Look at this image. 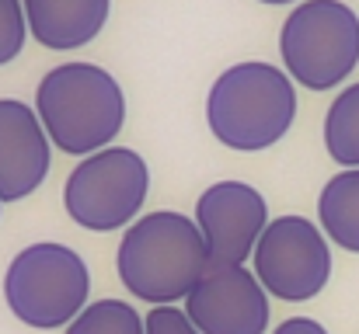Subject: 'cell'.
Wrapping results in <instances>:
<instances>
[{"label": "cell", "instance_id": "obj_18", "mask_svg": "<svg viewBox=\"0 0 359 334\" xmlns=\"http://www.w3.org/2000/svg\"><path fill=\"white\" fill-rule=\"evenodd\" d=\"M262 4H293V0H262Z\"/></svg>", "mask_w": 359, "mask_h": 334}, {"label": "cell", "instance_id": "obj_9", "mask_svg": "<svg viewBox=\"0 0 359 334\" xmlns=\"http://www.w3.org/2000/svg\"><path fill=\"white\" fill-rule=\"evenodd\" d=\"M196 223L206 237L213 265H244L272 220L258 188L244 181H217L199 195Z\"/></svg>", "mask_w": 359, "mask_h": 334}, {"label": "cell", "instance_id": "obj_13", "mask_svg": "<svg viewBox=\"0 0 359 334\" xmlns=\"http://www.w3.org/2000/svg\"><path fill=\"white\" fill-rule=\"evenodd\" d=\"M325 146L335 164L359 167V84L346 88L325 115Z\"/></svg>", "mask_w": 359, "mask_h": 334}, {"label": "cell", "instance_id": "obj_8", "mask_svg": "<svg viewBox=\"0 0 359 334\" xmlns=\"http://www.w3.org/2000/svg\"><path fill=\"white\" fill-rule=\"evenodd\" d=\"M189 321L203 334H265L269 293L244 265H213L185 300Z\"/></svg>", "mask_w": 359, "mask_h": 334}, {"label": "cell", "instance_id": "obj_10", "mask_svg": "<svg viewBox=\"0 0 359 334\" xmlns=\"http://www.w3.org/2000/svg\"><path fill=\"white\" fill-rule=\"evenodd\" d=\"M49 174V132L25 102L0 98V202H21Z\"/></svg>", "mask_w": 359, "mask_h": 334}, {"label": "cell", "instance_id": "obj_4", "mask_svg": "<svg viewBox=\"0 0 359 334\" xmlns=\"http://www.w3.org/2000/svg\"><path fill=\"white\" fill-rule=\"evenodd\" d=\"M91 275L77 251L67 244H32L14 254V261L4 272V300L7 310L35 328V331H56L81 317L88 307Z\"/></svg>", "mask_w": 359, "mask_h": 334}, {"label": "cell", "instance_id": "obj_2", "mask_svg": "<svg viewBox=\"0 0 359 334\" xmlns=\"http://www.w3.org/2000/svg\"><path fill=\"white\" fill-rule=\"evenodd\" d=\"M35 111L63 153L91 157L119 136L126 98L109 70L95 63H63L42 77Z\"/></svg>", "mask_w": 359, "mask_h": 334}, {"label": "cell", "instance_id": "obj_14", "mask_svg": "<svg viewBox=\"0 0 359 334\" xmlns=\"http://www.w3.org/2000/svg\"><path fill=\"white\" fill-rule=\"evenodd\" d=\"M63 334H147V321L122 300H98L88 303Z\"/></svg>", "mask_w": 359, "mask_h": 334}, {"label": "cell", "instance_id": "obj_7", "mask_svg": "<svg viewBox=\"0 0 359 334\" xmlns=\"http://www.w3.org/2000/svg\"><path fill=\"white\" fill-rule=\"evenodd\" d=\"M251 272L269 296L286 303H307L332 279V251L325 233L311 220L279 216L265 226L251 254Z\"/></svg>", "mask_w": 359, "mask_h": 334}, {"label": "cell", "instance_id": "obj_5", "mask_svg": "<svg viewBox=\"0 0 359 334\" xmlns=\"http://www.w3.org/2000/svg\"><path fill=\"white\" fill-rule=\"evenodd\" d=\"M286 74L311 88L332 91L359 63V18L342 0H304L279 28Z\"/></svg>", "mask_w": 359, "mask_h": 334}, {"label": "cell", "instance_id": "obj_16", "mask_svg": "<svg viewBox=\"0 0 359 334\" xmlns=\"http://www.w3.org/2000/svg\"><path fill=\"white\" fill-rule=\"evenodd\" d=\"M147 334H203L185 310L178 307H154L147 314Z\"/></svg>", "mask_w": 359, "mask_h": 334}, {"label": "cell", "instance_id": "obj_6", "mask_svg": "<svg viewBox=\"0 0 359 334\" xmlns=\"http://www.w3.org/2000/svg\"><path fill=\"white\" fill-rule=\"evenodd\" d=\"M150 192V171L147 160L136 150L105 146L91 157H84L63 188V206L70 220L84 230L109 233L136 220Z\"/></svg>", "mask_w": 359, "mask_h": 334}, {"label": "cell", "instance_id": "obj_11", "mask_svg": "<svg viewBox=\"0 0 359 334\" xmlns=\"http://www.w3.org/2000/svg\"><path fill=\"white\" fill-rule=\"evenodd\" d=\"M112 0H25L28 32L46 49H81L109 21Z\"/></svg>", "mask_w": 359, "mask_h": 334}, {"label": "cell", "instance_id": "obj_15", "mask_svg": "<svg viewBox=\"0 0 359 334\" xmlns=\"http://www.w3.org/2000/svg\"><path fill=\"white\" fill-rule=\"evenodd\" d=\"M28 39L25 0H0V67L11 63Z\"/></svg>", "mask_w": 359, "mask_h": 334}, {"label": "cell", "instance_id": "obj_17", "mask_svg": "<svg viewBox=\"0 0 359 334\" xmlns=\"http://www.w3.org/2000/svg\"><path fill=\"white\" fill-rule=\"evenodd\" d=\"M272 334H328V331H325L318 321H311V317H290V321H283Z\"/></svg>", "mask_w": 359, "mask_h": 334}, {"label": "cell", "instance_id": "obj_3", "mask_svg": "<svg viewBox=\"0 0 359 334\" xmlns=\"http://www.w3.org/2000/svg\"><path fill=\"white\" fill-rule=\"evenodd\" d=\"M206 118L213 136L241 153L279 143L297 118L293 77L272 63H238L210 91Z\"/></svg>", "mask_w": 359, "mask_h": 334}, {"label": "cell", "instance_id": "obj_1", "mask_svg": "<svg viewBox=\"0 0 359 334\" xmlns=\"http://www.w3.org/2000/svg\"><path fill=\"white\" fill-rule=\"evenodd\" d=\"M210 268L213 258L199 223L168 209L129 223L116 254L122 286L150 307H175L178 300H189Z\"/></svg>", "mask_w": 359, "mask_h": 334}, {"label": "cell", "instance_id": "obj_12", "mask_svg": "<svg viewBox=\"0 0 359 334\" xmlns=\"http://www.w3.org/2000/svg\"><path fill=\"white\" fill-rule=\"evenodd\" d=\"M318 220L342 251L359 254V167L335 174L325 185L318 199Z\"/></svg>", "mask_w": 359, "mask_h": 334}]
</instances>
